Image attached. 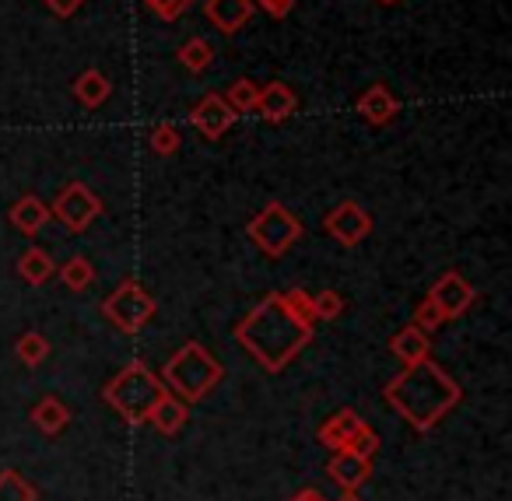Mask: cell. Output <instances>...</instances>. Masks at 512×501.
I'll use <instances>...</instances> for the list:
<instances>
[{
  "instance_id": "24",
  "label": "cell",
  "mask_w": 512,
  "mask_h": 501,
  "mask_svg": "<svg viewBox=\"0 0 512 501\" xmlns=\"http://www.w3.org/2000/svg\"><path fill=\"white\" fill-rule=\"evenodd\" d=\"M57 274H60V281H64V288H71V291H85L88 284L95 281V267L85 256H71L64 267H57Z\"/></svg>"
},
{
  "instance_id": "27",
  "label": "cell",
  "mask_w": 512,
  "mask_h": 501,
  "mask_svg": "<svg viewBox=\"0 0 512 501\" xmlns=\"http://www.w3.org/2000/svg\"><path fill=\"white\" fill-rule=\"evenodd\" d=\"M148 144H151V151H155V155L169 158V155H176V151H179V144H183V134H179L176 123L162 120V123H155V127H151Z\"/></svg>"
},
{
  "instance_id": "11",
  "label": "cell",
  "mask_w": 512,
  "mask_h": 501,
  "mask_svg": "<svg viewBox=\"0 0 512 501\" xmlns=\"http://www.w3.org/2000/svg\"><path fill=\"white\" fill-rule=\"evenodd\" d=\"M190 123L197 134L207 137V141H218V137H225V130L235 123V113L221 95H204V99L190 109Z\"/></svg>"
},
{
  "instance_id": "29",
  "label": "cell",
  "mask_w": 512,
  "mask_h": 501,
  "mask_svg": "<svg viewBox=\"0 0 512 501\" xmlns=\"http://www.w3.org/2000/svg\"><path fill=\"white\" fill-rule=\"evenodd\" d=\"M442 323H446V319H442V312L432 305V298H425V302L414 309V326H418L421 333H428V337H432V333L439 330Z\"/></svg>"
},
{
  "instance_id": "10",
  "label": "cell",
  "mask_w": 512,
  "mask_h": 501,
  "mask_svg": "<svg viewBox=\"0 0 512 501\" xmlns=\"http://www.w3.org/2000/svg\"><path fill=\"white\" fill-rule=\"evenodd\" d=\"M327 477L334 487H341V494H358L372 477V459L358 456L355 449H334V456L327 459Z\"/></svg>"
},
{
  "instance_id": "9",
  "label": "cell",
  "mask_w": 512,
  "mask_h": 501,
  "mask_svg": "<svg viewBox=\"0 0 512 501\" xmlns=\"http://www.w3.org/2000/svg\"><path fill=\"white\" fill-rule=\"evenodd\" d=\"M323 228H327L330 239L341 242V246H358V242L372 232V214L365 211V207H358L355 200H344V204H337L334 211L323 218Z\"/></svg>"
},
{
  "instance_id": "18",
  "label": "cell",
  "mask_w": 512,
  "mask_h": 501,
  "mask_svg": "<svg viewBox=\"0 0 512 501\" xmlns=\"http://www.w3.org/2000/svg\"><path fill=\"white\" fill-rule=\"evenodd\" d=\"M8 218H11V225H15L18 232L32 239V235H39L46 225H50V207H46L39 197H32V193H25V197L15 200V207L8 211Z\"/></svg>"
},
{
  "instance_id": "7",
  "label": "cell",
  "mask_w": 512,
  "mask_h": 501,
  "mask_svg": "<svg viewBox=\"0 0 512 501\" xmlns=\"http://www.w3.org/2000/svg\"><path fill=\"white\" fill-rule=\"evenodd\" d=\"M99 214H102V197L85 183H67L50 207V218H57L71 235L88 232L92 221H99Z\"/></svg>"
},
{
  "instance_id": "6",
  "label": "cell",
  "mask_w": 512,
  "mask_h": 501,
  "mask_svg": "<svg viewBox=\"0 0 512 501\" xmlns=\"http://www.w3.org/2000/svg\"><path fill=\"white\" fill-rule=\"evenodd\" d=\"M155 309H158L155 298H151L148 291L134 281V277L120 281V288H116L113 295L102 302V316H106L120 333H127V337L141 333L144 326L155 319Z\"/></svg>"
},
{
  "instance_id": "16",
  "label": "cell",
  "mask_w": 512,
  "mask_h": 501,
  "mask_svg": "<svg viewBox=\"0 0 512 501\" xmlns=\"http://www.w3.org/2000/svg\"><path fill=\"white\" fill-rule=\"evenodd\" d=\"M362 414L351 407L337 410V414H330L327 421L320 424V431H316V438H320L327 449H344V445H351V438L358 435V428H362Z\"/></svg>"
},
{
  "instance_id": "31",
  "label": "cell",
  "mask_w": 512,
  "mask_h": 501,
  "mask_svg": "<svg viewBox=\"0 0 512 501\" xmlns=\"http://www.w3.org/2000/svg\"><path fill=\"white\" fill-rule=\"evenodd\" d=\"M151 11H155L158 18H165V22H172V18H179L186 8H190L193 0H144Z\"/></svg>"
},
{
  "instance_id": "17",
  "label": "cell",
  "mask_w": 512,
  "mask_h": 501,
  "mask_svg": "<svg viewBox=\"0 0 512 501\" xmlns=\"http://www.w3.org/2000/svg\"><path fill=\"white\" fill-rule=\"evenodd\" d=\"M390 354L400 361V365H418V361L432 358V337L421 333L418 326H404L390 337Z\"/></svg>"
},
{
  "instance_id": "23",
  "label": "cell",
  "mask_w": 512,
  "mask_h": 501,
  "mask_svg": "<svg viewBox=\"0 0 512 501\" xmlns=\"http://www.w3.org/2000/svg\"><path fill=\"white\" fill-rule=\"evenodd\" d=\"M15 354H18V361H22L25 368H39V365H46V358H50V340H46L43 333L29 330V333H22V337H18Z\"/></svg>"
},
{
  "instance_id": "25",
  "label": "cell",
  "mask_w": 512,
  "mask_h": 501,
  "mask_svg": "<svg viewBox=\"0 0 512 501\" xmlns=\"http://www.w3.org/2000/svg\"><path fill=\"white\" fill-rule=\"evenodd\" d=\"M0 501H39V491L18 470H0Z\"/></svg>"
},
{
  "instance_id": "2",
  "label": "cell",
  "mask_w": 512,
  "mask_h": 501,
  "mask_svg": "<svg viewBox=\"0 0 512 501\" xmlns=\"http://www.w3.org/2000/svg\"><path fill=\"white\" fill-rule=\"evenodd\" d=\"M386 403L411 424L418 435L432 431L449 410L460 407L463 389L453 375L432 358L418 361V365H404L383 389Z\"/></svg>"
},
{
  "instance_id": "12",
  "label": "cell",
  "mask_w": 512,
  "mask_h": 501,
  "mask_svg": "<svg viewBox=\"0 0 512 501\" xmlns=\"http://www.w3.org/2000/svg\"><path fill=\"white\" fill-rule=\"evenodd\" d=\"M204 11H207V22H211L221 36H235V32L253 18L256 4L253 0H207Z\"/></svg>"
},
{
  "instance_id": "30",
  "label": "cell",
  "mask_w": 512,
  "mask_h": 501,
  "mask_svg": "<svg viewBox=\"0 0 512 501\" xmlns=\"http://www.w3.org/2000/svg\"><path fill=\"white\" fill-rule=\"evenodd\" d=\"M344 449H355L358 456H369V459H376V449H379V435L369 428V424H362L358 428V435L351 438V445H344Z\"/></svg>"
},
{
  "instance_id": "19",
  "label": "cell",
  "mask_w": 512,
  "mask_h": 501,
  "mask_svg": "<svg viewBox=\"0 0 512 501\" xmlns=\"http://www.w3.org/2000/svg\"><path fill=\"white\" fill-rule=\"evenodd\" d=\"M32 424H36L39 431H43L46 438H57L67 431V424H71V410H67L64 400H57V396H43V400L36 403V407L29 410Z\"/></svg>"
},
{
  "instance_id": "20",
  "label": "cell",
  "mask_w": 512,
  "mask_h": 501,
  "mask_svg": "<svg viewBox=\"0 0 512 501\" xmlns=\"http://www.w3.org/2000/svg\"><path fill=\"white\" fill-rule=\"evenodd\" d=\"M53 274H57V263H53V256L46 253V249L32 246L18 256V277H22L25 284H36L39 288V284H46Z\"/></svg>"
},
{
  "instance_id": "3",
  "label": "cell",
  "mask_w": 512,
  "mask_h": 501,
  "mask_svg": "<svg viewBox=\"0 0 512 501\" xmlns=\"http://www.w3.org/2000/svg\"><path fill=\"white\" fill-rule=\"evenodd\" d=\"M158 379H162V386L169 389V393H176L179 400L197 403V400H204L207 393H214V386L225 379V368H221V361L214 358L204 344L190 340V344H183L165 361Z\"/></svg>"
},
{
  "instance_id": "36",
  "label": "cell",
  "mask_w": 512,
  "mask_h": 501,
  "mask_svg": "<svg viewBox=\"0 0 512 501\" xmlns=\"http://www.w3.org/2000/svg\"><path fill=\"white\" fill-rule=\"evenodd\" d=\"M376 4H383V8H393V4H400V0H376Z\"/></svg>"
},
{
  "instance_id": "32",
  "label": "cell",
  "mask_w": 512,
  "mask_h": 501,
  "mask_svg": "<svg viewBox=\"0 0 512 501\" xmlns=\"http://www.w3.org/2000/svg\"><path fill=\"white\" fill-rule=\"evenodd\" d=\"M253 4H260L271 18H288L295 8V0H253Z\"/></svg>"
},
{
  "instance_id": "13",
  "label": "cell",
  "mask_w": 512,
  "mask_h": 501,
  "mask_svg": "<svg viewBox=\"0 0 512 501\" xmlns=\"http://www.w3.org/2000/svg\"><path fill=\"white\" fill-rule=\"evenodd\" d=\"M355 109L365 123H372V127H386V123L400 113V102L393 99V92L386 85H372L355 99Z\"/></svg>"
},
{
  "instance_id": "14",
  "label": "cell",
  "mask_w": 512,
  "mask_h": 501,
  "mask_svg": "<svg viewBox=\"0 0 512 501\" xmlns=\"http://www.w3.org/2000/svg\"><path fill=\"white\" fill-rule=\"evenodd\" d=\"M295 109H299V99H295V92L285 81H271V85H264L260 95H256V113L264 116L267 123L288 120V116H295Z\"/></svg>"
},
{
  "instance_id": "26",
  "label": "cell",
  "mask_w": 512,
  "mask_h": 501,
  "mask_svg": "<svg viewBox=\"0 0 512 501\" xmlns=\"http://www.w3.org/2000/svg\"><path fill=\"white\" fill-rule=\"evenodd\" d=\"M256 95H260V85H256V81H249V78H239V81H232V85H228V92L221 95V99H225L228 106H232V113L239 116V113H253Z\"/></svg>"
},
{
  "instance_id": "33",
  "label": "cell",
  "mask_w": 512,
  "mask_h": 501,
  "mask_svg": "<svg viewBox=\"0 0 512 501\" xmlns=\"http://www.w3.org/2000/svg\"><path fill=\"white\" fill-rule=\"evenodd\" d=\"M46 8H50L57 18H71L81 11V0H46Z\"/></svg>"
},
{
  "instance_id": "35",
  "label": "cell",
  "mask_w": 512,
  "mask_h": 501,
  "mask_svg": "<svg viewBox=\"0 0 512 501\" xmlns=\"http://www.w3.org/2000/svg\"><path fill=\"white\" fill-rule=\"evenodd\" d=\"M337 501H362V498H358V494H341Z\"/></svg>"
},
{
  "instance_id": "4",
  "label": "cell",
  "mask_w": 512,
  "mask_h": 501,
  "mask_svg": "<svg viewBox=\"0 0 512 501\" xmlns=\"http://www.w3.org/2000/svg\"><path fill=\"white\" fill-rule=\"evenodd\" d=\"M162 393H165L162 379H158L148 365H141V361H130L127 368H120V372L102 386V400H106L109 410H116L127 424H148L151 407H155Z\"/></svg>"
},
{
  "instance_id": "1",
  "label": "cell",
  "mask_w": 512,
  "mask_h": 501,
  "mask_svg": "<svg viewBox=\"0 0 512 501\" xmlns=\"http://www.w3.org/2000/svg\"><path fill=\"white\" fill-rule=\"evenodd\" d=\"M316 323H309L295 302L288 298V291H271L264 302H256L246 316L235 323V340L246 347V354L253 361H260L264 372H281L288 368L306 344L313 340Z\"/></svg>"
},
{
  "instance_id": "15",
  "label": "cell",
  "mask_w": 512,
  "mask_h": 501,
  "mask_svg": "<svg viewBox=\"0 0 512 501\" xmlns=\"http://www.w3.org/2000/svg\"><path fill=\"white\" fill-rule=\"evenodd\" d=\"M148 421L158 428V435L172 438V435H179V431L186 428V421H190V403L179 400L176 393H169V389H165V393L158 396L155 407H151V417H148Z\"/></svg>"
},
{
  "instance_id": "34",
  "label": "cell",
  "mask_w": 512,
  "mask_h": 501,
  "mask_svg": "<svg viewBox=\"0 0 512 501\" xmlns=\"http://www.w3.org/2000/svg\"><path fill=\"white\" fill-rule=\"evenodd\" d=\"M288 501H330V498L320 491V487H302V491H295Z\"/></svg>"
},
{
  "instance_id": "28",
  "label": "cell",
  "mask_w": 512,
  "mask_h": 501,
  "mask_svg": "<svg viewBox=\"0 0 512 501\" xmlns=\"http://www.w3.org/2000/svg\"><path fill=\"white\" fill-rule=\"evenodd\" d=\"M313 309H316V319H320V323H330V319H337L344 312V295L334 288L320 291V295H313Z\"/></svg>"
},
{
  "instance_id": "22",
  "label": "cell",
  "mask_w": 512,
  "mask_h": 501,
  "mask_svg": "<svg viewBox=\"0 0 512 501\" xmlns=\"http://www.w3.org/2000/svg\"><path fill=\"white\" fill-rule=\"evenodd\" d=\"M176 57L190 74H204L207 67H211V60H214V46L207 43L204 36H193V39H186V43L179 46Z\"/></svg>"
},
{
  "instance_id": "5",
  "label": "cell",
  "mask_w": 512,
  "mask_h": 501,
  "mask_svg": "<svg viewBox=\"0 0 512 501\" xmlns=\"http://www.w3.org/2000/svg\"><path fill=\"white\" fill-rule=\"evenodd\" d=\"M246 235L267 260H281V256L302 239V221H299V214L288 211L285 204L271 200V204L246 225Z\"/></svg>"
},
{
  "instance_id": "8",
  "label": "cell",
  "mask_w": 512,
  "mask_h": 501,
  "mask_svg": "<svg viewBox=\"0 0 512 501\" xmlns=\"http://www.w3.org/2000/svg\"><path fill=\"white\" fill-rule=\"evenodd\" d=\"M428 298H432V305L442 312V319H460L463 312H467L470 305L477 302V288L463 274H456V270H446V274H442L439 281L432 284Z\"/></svg>"
},
{
  "instance_id": "21",
  "label": "cell",
  "mask_w": 512,
  "mask_h": 501,
  "mask_svg": "<svg viewBox=\"0 0 512 501\" xmlns=\"http://www.w3.org/2000/svg\"><path fill=\"white\" fill-rule=\"evenodd\" d=\"M109 95H113V85H109V78L102 71H85L78 81H74V99H78L85 109H99Z\"/></svg>"
}]
</instances>
